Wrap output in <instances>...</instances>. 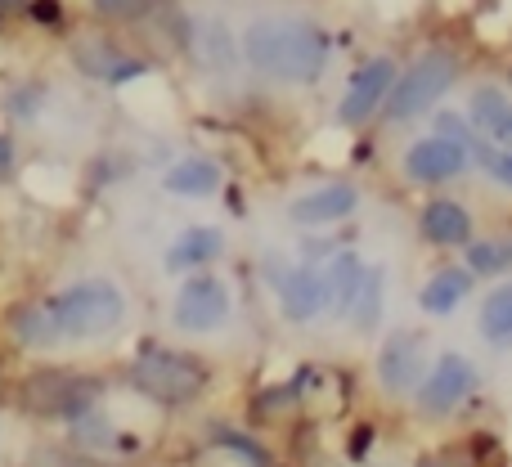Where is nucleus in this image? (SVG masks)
Instances as JSON below:
<instances>
[{
  "instance_id": "nucleus-1",
  "label": "nucleus",
  "mask_w": 512,
  "mask_h": 467,
  "mask_svg": "<svg viewBox=\"0 0 512 467\" xmlns=\"http://www.w3.org/2000/svg\"><path fill=\"white\" fill-rule=\"evenodd\" d=\"M243 54L256 72L274 81H315L328 63V41L310 23L261 18L243 32Z\"/></svg>"
},
{
  "instance_id": "nucleus-16",
  "label": "nucleus",
  "mask_w": 512,
  "mask_h": 467,
  "mask_svg": "<svg viewBox=\"0 0 512 467\" xmlns=\"http://www.w3.org/2000/svg\"><path fill=\"white\" fill-rule=\"evenodd\" d=\"M472 122H477L490 140L512 149V104L504 90H477V95H472Z\"/></svg>"
},
{
  "instance_id": "nucleus-14",
  "label": "nucleus",
  "mask_w": 512,
  "mask_h": 467,
  "mask_svg": "<svg viewBox=\"0 0 512 467\" xmlns=\"http://www.w3.org/2000/svg\"><path fill=\"white\" fill-rule=\"evenodd\" d=\"M369 265L360 261L355 252H337L333 261L324 265V306H333L337 315H346L355 301V292H360V279Z\"/></svg>"
},
{
  "instance_id": "nucleus-7",
  "label": "nucleus",
  "mask_w": 512,
  "mask_h": 467,
  "mask_svg": "<svg viewBox=\"0 0 512 467\" xmlns=\"http://www.w3.org/2000/svg\"><path fill=\"white\" fill-rule=\"evenodd\" d=\"M477 387V369H472L463 355H441L436 360V369L427 373V382L418 387V409L423 414H450L454 405H459L468 391Z\"/></svg>"
},
{
  "instance_id": "nucleus-12",
  "label": "nucleus",
  "mask_w": 512,
  "mask_h": 467,
  "mask_svg": "<svg viewBox=\"0 0 512 467\" xmlns=\"http://www.w3.org/2000/svg\"><path fill=\"white\" fill-rule=\"evenodd\" d=\"M279 297H283V315L288 319H297V324L315 319L324 310V270H292L283 279Z\"/></svg>"
},
{
  "instance_id": "nucleus-5",
  "label": "nucleus",
  "mask_w": 512,
  "mask_h": 467,
  "mask_svg": "<svg viewBox=\"0 0 512 467\" xmlns=\"http://www.w3.org/2000/svg\"><path fill=\"white\" fill-rule=\"evenodd\" d=\"M454 72H459V59L450 50H432L405 72V77L391 86V117H414L423 108H432L436 99L450 90Z\"/></svg>"
},
{
  "instance_id": "nucleus-6",
  "label": "nucleus",
  "mask_w": 512,
  "mask_h": 467,
  "mask_svg": "<svg viewBox=\"0 0 512 467\" xmlns=\"http://www.w3.org/2000/svg\"><path fill=\"white\" fill-rule=\"evenodd\" d=\"M176 328L185 333H212L230 319V288L216 274H194L185 279V288L176 292V310H171Z\"/></svg>"
},
{
  "instance_id": "nucleus-29",
  "label": "nucleus",
  "mask_w": 512,
  "mask_h": 467,
  "mask_svg": "<svg viewBox=\"0 0 512 467\" xmlns=\"http://www.w3.org/2000/svg\"><path fill=\"white\" fill-rule=\"evenodd\" d=\"M0 5H14V0H0Z\"/></svg>"
},
{
  "instance_id": "nucleus-11",
  "label": "nucleus",
  "mask_w": 512,
  "mask_h": 467,
  "mask_svg": "<svg viewBox=\"0 0 512 467\" xmlns=\"http://www.w3.org/2000/svg\"><path fill=\"white\" fill-rule=\"evenodd\" d=\"M355 203H360L355 185H324V189H310V194H301L297 203H292V221H301V225H328V221H342V216H351Z\"/></svg>"
},
{
  "instance_id": "nucleus-28",
  "label": "nucleus",
  "mask_w": 512,
  "mask_h": 467,
  "mask_svg": "<svg viewBox=\"0 0 512 467\" xmlns=\"http://www.w3.org/2000/svg\"><path fill=\"white\" fill-rule=\"evenodd\" d=\"M0 171H9V144L0 140Z\"/></svg>"
},
{
  "instance_id": "nucleus-20",
  "label": "nucleus",
  "mask_w": 512,
  "mask_h": 467,
  "mask_svg": "<svg viewBox=\"0 0 512 467\" xmlns=\"http://www.w3.org/2000/svg\"><path fill=\"white\" fill-rule=\"evenodd\" d=\"M378 319H382V270L369 265L360 279V292H355V301H351V324L360 328V333H373Z\"/></svg>"
},
{
  "instance_id": "nucleus-15",
  "label": "nucleus",
  "mask_w": 512,
  "mask_h": 467,
  "mask_svg": "<svg viewBox=\"0 0 512 467\" xmlns=\"http://www.w3.org/2000/svg\"><path fill=\"white\" fill-rule=\"evenodd\" d=\"M162 185L171 189V194H185V198H207L221 189V167L207 158H185L176 162V167L162 176Z\"/></svg>"
},
{
  "instance_id": "nucleus-4",
  "label": "nucleus",
  "mask_w": 512,
  "mask_h": 467,
  "mask_svg": "<svg viewBox=\"0 0 512 467\" xmlns=\"http://www.w3.org/2000/svg\"><path fill=\"white\" fill-rule=\"evenodd\" d=\"M99 400V382L86 373L45 369L23 382V405L41 418H86Z\"/></svg>"
},
{
  "instance_id": "nucleus-10",
  "label": "nucleus",
  "mask_w": 512,
  "mask_h": 467,
  "mask_svg": "<svg viewBox=\"0 0 512 467\" xmlns=\"http://www.w3.org/2000/svg\"><path fill=\"white\" fill-rule=\"evenodd\" d=\"M463 162H468V149H463V144L432 135V140H418L414 149H409L405 171H409L414 180H423V185H436V180L459 176Z\"/></svg>"
},
{
  "instance_id": "nucleus-8",
  "label": "nucleus",
  "mask_w": 512,
  "mask_h": 467,
  "mask_svg": "<svg viewBox=\"0 0 512 467\" xmlns=\"http://www.w3.org/2000/svg\"><path fill=\"white\" fill-rule=\"evenodd\" d=\"M423 369H427V346H423V337H418V333H391L387 342H382L378 378H382V387H387L391 396L418 387Z\"/></svg>"
},
{
  "instance_id": "nucleus-24",
  "label": "nucleus",
  "mask_w": 512,
  "mask_h": 467,
  "mask_svg": "<svg viewBox=\"0 0 512 467\" xmlns=\"http://www.w3.org/2000/svg\"><path fill=\"white\" fill-rule=\"evenodd\" d=\"M486 171L499 180V185L512 189V149L508 153H495V158H486Z\"/></svg>"
},
{
  "instance_id": "nucleus-22",
  "label": "nucleus",
  "mask_w": 512,
  "mask_h": 467,
  "mask_svg": "<svg viewBox=\"0 0 512 467\" xmlns=\"http://www.w3.org/2000/svg\"><path fill=\"white\" fill-rule=\"evenodd\" d=\"M468 270L472 274H504V270H512V238H504V243H472L468 247Z\"/></svg>"
},
{
  "instance_id": "nucleus-3",
  "label": "nucleus",
  "mask_w": 512,
  "mask_h": 467,
  "mask_svg": "<svg viewBox=\"0 0 512 467\" xmlns=\"http://www.w3.org/2000/svg\"><path fill=\"white\" fill-rule=\"evenodd\" d=\"M131 378H135V387H140L144 396L162 400V405H189V400L207 387V373H203V364H198L194 355L162 351V346L140 351Z\"/></svg>"
},
{
  "instance_id": "nucleus-2",
  "label": "nucleus",
  "mask_w": 512,
  "mask_h": 467,
  "mask_svg": "<svg viewBox=\"0 0 512 467\" xmlns=\"http://www.w3.org/2000/svg\"><path fill=\"white\" fill-rule=\"evenodd\" d=\"M54 328H59V342L72 337V342H90V337H104L113 328H122L126 319V297L117 283L108 279H81L72 288H63L59 297L45 301Z\"/></svg>"
},
{
  "instance_id": "nucleus-26",
  "label": "nucleus",
  "mask_w": 512,
  "mask_h": 467,
  "mask_svg": "<svg viewBox=\"0 0 512 467\" xmlns=\"http://www.w3.org/2000/svg\"><path fill=\"white\" fill-rule=\"evenodd\" d=\"M436 135H441V140L463 144V122L454 113H441V117H436ZM463 149H468V144H463Z\"/></svg>"
},
{
  "instance_id": "nucleus-13",
  "label": "nucleus",
  "mask_w": 512,
  "mask_h": 467,
  "mask_svg": "<svg viewBox=\"0 0 512 467\" xmlns=\"http://www.w3.org/2000/svg\"><path fill=\"white\" fill-rule=\"evenodd\" d=\"M225 252V234L212 230V225H198V230H185L176 243L167 247V270H198V265L216 261Z\"/></svg>"
},
{
  "instance_id": "nucleus-19",
  "label": "nucleus",
  "mask_w": 512,
  "mask_h": 467,
  "mask_svg": "<svg viewBox=\"0 0 512 467\" xmlns=\"http://www.w3.org/2000/svg\"><path fill=\"white\" fill-rule=\"evenodd\" d=\"M481 333L490 346H512V283L495 288L481 306Z\"/></svg>"
},
{
  "instance_id": "nucleus-27",
  "label": "nucleus",
  "mask_w": 512,
  "mask_h": 467,
  "mask_svg": "<svg viewBox=\"0 0 512 467\" xmlns=\"http://www.w3.org/2000/svg\"><path fill=\"white\" fill-rule=\"evenodd\" d=\"M221 445H234V450H239V454H243V459H248V463L265 467V454L256 450V445H248V441H243V436H234V432H221Z\"/></svg>"
},
{
  "instance_id": "nucleus-25",
  "label": "nucleus",
  "mask_w": 512,
  "mask_h": 467,
  "mask_svg": "<svg viewBox=\"0 0 512 467\" xmlns=\"http://www.w3.org/2000/svg\"><path fill=\"white\" fill-rule=\"evenodd\" d=\"M104 14H113V18H135L144 9V0H95Z\"/></svg>"
},
{
  "instance_id": "nucleus-17",
  "label": "nucleus",
  "mask_w": 512,
  "mask_h": 467,
  "mask_svg": "<svg viewBox=\"0 0 512 467\" xmlns=\"http://www.w3.org/2000/svg\"><path fill=\"white\" fill-rule=\"evenodd\" d=\"M468 292H472V270H441V274H436V279L423 288L418 306H423L427 315H450V310L459 306Z\"/></svg>"
},
{
  "instance_id": "nucleus-9",
  "label": "nucleus",
  "mask_w": 512,
  "mask_h": 467,
  "mask_svg": "<svg viewBox=\"0 0 512 467\" xmlns=\"http://www.w3.org/2000/svg\"><path fill=\"white\" fill-rule=\"evenodd\" d=\"M391 86H396V68H391V59L364 63V68L351 77V90H346V99H342V122H351V126L364 122V117L391 95Z\"/></svg>"
},
{
  "instance_id": "nucleus-23",
  "label": "nucleus",
  "mask_w": 512,
  "mask_h": 467,
  "mask_svg": "<svg viewBox=\"0 0 512 467\" xmlns=\"http://www.w3.org/2000/svg\"><path fill=\"white\" fill-rule=\"evenodd\" d=\"M198 50H203V59L212 63V68H230V63H234L230 36H225V27L212 23V18H203V23H198Z\"/></svg>"
},
{
  "instance_id": "nucleus-21",
  "label": "nucleus",
  "mask_w": 512,
  "mask_h": 467,
  "mask_svg": "<svg viewBox=\"0 0 512 467\" xmlns=\"http://www.w3.org/2000/svg\"><path fill=\"white\" fill-rule=\"evenodd\" d=\"M14 333H18V342H27V346H54L59 342V328H54V319H50V310L45 306H23L18 310Z\"/></svg>"
},
{
  "instance_id": "nucleus-18",
  "label": "nucleus",
  "mask_w": 512,
  "mask_h": 467,
  "mask_svg": "<svg viewBox=\"0 0 512 467\" xmlns=\"http://www.w3.org/2000/svg\"><path fill=\"white\" fill-rule=\"evenodd\" d=\"M423 234L432 238V243H441V247H454V243H468L472 221H468V212H463L459 203H432L423 212Z\"/></svg>"
}]
</instances>
